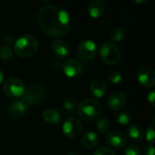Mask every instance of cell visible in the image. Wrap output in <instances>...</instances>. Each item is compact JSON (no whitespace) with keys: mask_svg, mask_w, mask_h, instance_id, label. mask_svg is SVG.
Instances as JSON below:
<instances>
[{"mask_svg":"<svg viewBox=\"0 0 155 155\" xmlns=\"http://www.w3.org/2000/svg\"><path fill=\"white\" fill-rule=\"evenodd\" d=\"M37 23L47 35L54 37L65 35L71 25L69 14L55 5H46L37 14Z\"/></svg>","mask_w":155,"mask_h":155,"instance_id":"1","label":"cell"},{"mask_svg":"<svg viewBox=\"0 0 155 155\" xmlns=\"http://www.w3.org/2000/svg\"><path fill=\"white\" fill-rule=\"evenodd\" d=\"M38 40L32 35H24L15 41L14 52L21 58H29L38 50Z\"/></svg>","mask_w":155,"mask_h":155,"instance_id":"2","label":"cell"},{"mask_svg":"<svg viewBox=\"0 0 155 155\" xmlns=\"http://www.w3.org/2000/svg\"><path fill=\"white\" fill-rule=\"evenodd\" d=\"M76 112L83 120L94 121L101 114L102 105L95 99L86 98L77 105Z\"/></svg>","mask_w":155,"mask_h":155,"instance_id":"3","label":"cell"},{"mask_svg":"<svg viewBox=\"0 0 155 155\" xmlns=\"http://www.w3.org/2000/svg\"><path fill=\"white\" fill-rule=\"evenodd\" d=\"M45 94L46 91L44 86L39 84H33L25 89L21 102L25 104L26 108H28L40 103L45 98Z\"/></svg>","mask_w":155,"mask_h":155,"instance_id":"4","label":"cell"},{"mask_svg":"<svg viewBox=\"0 0 155 155\" xmlns=\"http://www.w3.org/2000/svg\"><path fill=\"white\" fill-rule=\"evenodd\" d=\"M99 54L102 61L110 65L116 64L121 60L120 49L114 44L110 42H106L102 45Z\"/></svg>","mask_w":155,"mask_h":155,"instance_id":"5","label":"cell"},{"mask_svg":"<svg viewBox=\"0 0 155 155\" xmlns=\"http://www.w3.org/2000/svg\"><path fill=\"white\" fill-rule=\"evenodd\" d=\"M25 83L16 77H11L8 78L3 85V91L5 94L9 98H18L22 97L25 91Z\"/></svg>","mask_w":155,"mask_h":155,"instance_id":"6","label":"cell"},{"mask_svg":"<svg viewBox=\"0 0 155 155\" xmlns=\"http://www.w3.org/2000/svg\"><path fill=\"white\" fill-rule=\"evenodd\" d=\"M82 124L76 117H69L63 124V133L68 138H74L80 134Z\"/></svg>","mask_w":155,"mask_h":155,"instance_id":"7","label":"cell"},{"mask_svg":"<svg viewBox=\"0 0 155 155\" xmlns=\"http://www.w3.org/2000/svg\"><path fill=\"white\" fill-rule=\"evenodd\" d=\"M137 80L143 87L152 88L155 84L154 70L151 67H142L137 72Z\"/></svg>","mask_w":155,"mask_h":155,"instance_id":"8","label":"cell"},{"mask_svg":"<svg viewBox=\"0 0 155 155\" xmlns=\"http://www.w3.org/2000/svg\"><path fill=\"white\" fill-rule=\"evenodd\" d=\"M64 74L70 78H76L83 73V65L76 59H68L63 65Z\"/></svg>","mask_w":155,"mask_h":155,"instance_id":"9","label":"cell"},{"mask_svg":"<svg viewBox=\"0 0 155 155\" xmlns=\"http://www.w3.org/2000/svg\"><path fill=\"white\" fill-rule=\"evenodd\" d=\"M97 52L96 45L92 40H84L79 47H78V53L81 58L84 60H91L93 59Z\"/></svg>","mask_w":155,"mask_h":155,"instance_id":"10","label":"cell"},{"mask_svg":"<svg viewBox=\"0 0 155 155\" xmlns=\"http://www.w3.org/2000/svg\"><path fill=\"white\" fill-rule=\"evenodd\" d=\"M106 142L109 145L116 149H123L126 146V136L119 131H112L106 134Z\"/></svg>","mask_w":155,"mask_h":155,"instance_id":"11","label":"cell"},{"mask_svg":"<svg viewBox=\"0 0 155 155\" xmlns=\"http://www.w3.org/2000/svg\"><path fill=\"white\" fill-rule=\"evenodd\" d=\"M51 48L53 54L59 59H65L70 54L69 45L62 39H55L52 43Z\"/></svg>","mask_w":155,"mask_h":155,"instance_id":"12","label":"cell"},{"mask_svg":"<svg viewBox=\"0 0 155 155\" xmlns=\"http://www.w3.org/2000/svg\"><path fill=\"white\" fill-rule=\"evenodd\" d=\"M126 102V95L123 91L114 92L108 98V106L114 111L121 109Z\"/></svg>","mask_w":155,"mask_h":155,"instance_id":"13","label":"cell"},{"mask_svg":"<svg viewBox=\"0 0 155 155\" xmlns=\"http://www.w3.org/2000/svg\"><path fill=\"white\" fill-rule=\"evenodd\" d=\"M107 90V86L105 82L101 78H95L91 82L90 84V92L91 94L97 98L103 97Z\"/></svg>","mask_w":155,"mask_h":155,"instance_id":"14","label":"cell"},{"mask_svg":"<svg viewBox=\"0 0 155 155\" xmlns=\"http://www.w3.org/2000/svg\"><path fill=\"white\" fill-rule=\"evenodd\" d=\"M43 119L49 124H58L62 118V112L58 109L47 108L43 112Z\"/></svg>","mask_w":155,"mask_h":155,"instance_id":"15","label":"cell"},{"mask_svg":"<svg viewBox=\"0 0 155 155\" xmlns=\"http://www.w3.org/2000/svg\"><path fill=\"white\" fill-rule=\"evenodd\" d=\"M26 107L21 101L12 102L8 106V114L11 117L15 119L22 118L26 113Z\"/></svg>","mask_w":155,"mask_h":155,"instance_id":"16","label":"cell"},{"mask_svg":"<svg viewBox=\"0 0 155 155\" xmlns=\"http://www.w3.org/2000/svg\"><path fill=\"white\" fill-rule=\"evenodd\" d=\"M105 11V4L102 0H94L88 5V14L94 18L100 17Z\"/></svg>","mask_w":155,"mask_h":155,"instance_id":"17","label":"cell"},{"mask_svg":"<svg viewBox=\"0 0 155 155\" xmlns=\"http://www.w3.org/2000/svg\"><path fill=\"white\" fill-rule=\"evenodd\" d=\"M128 137L136 143L142 142L144 138V131L143 129L138 124H132L127 131Z\"/></svg>","mask_w":155,"mask_h":155,"instance_id":"18","label":"cell"},{"mask_svg":"<svg viewBox=\"0 0 155 155\" xmlns=\"http://www.w3.org/2000/svg\"><path fill=\"white\" fill-rule=\"evenodd\" d=\"M99 143L98 136L94 132H86L82 137V143L84 147L92 149L97 146Z\"/></svg>","mask_w":155,"mask_h":155,"instance_id":"19","label":"cell"},{"mask_svg":"<svg viewBox=\"0 0 155 155\" xmlns=\"http://www.w3.org/2000/svg\"><path fill=\"white\" fill-rule=\"evenodd\" d=\"M125 32L121 27H114L110 32V37L114 42H120L124 38Z\"/></svg>","mask_w":155,"mask_h":155,"instance_id":"20","label":"cell"},{"mask_svg":"<svg viewBox=\"0 0 155 155\" xmlns=\"http://www.w3.org/2000/svg\"><path fill=\"white\" fill-rule=\"evenodd\" d=\"M96 129L101 133V134H104L108 131L109 127H110V123L108 121L107 118L105 117H101L97 120L96 124H95Z\"/></svg>","mask_w":155,"mask_h":155,"instance_id":"21","label":"cell"},{"mask_svg":"<svg viewBox=\"0 0 155 155\" xmlns=\"http://www.w3.org/2000/svg\"><path fill=\"white\" fill-rule=\"evenodd\" d=\"M13 57V50L9 45H2L0 47V59L8 61Z\"/></svg>","mask_w":155,"mask_h":155,"instance_id":"22","label":"cell"},{"mask_svg":"<svg viewBox=\"0 0 155 155\" xmlns=\"http://www.w3.org/2000/svg\"><path fill=\"white\" fill-rule=\"evenodd\" d=\"M107 76L110 82H112L113 84H119L122 82V79H123L121 73L116 70H110L107 74Z\"/></svg>","mask_w":155,"mask_h":155,"instance_id":"23","label":"cell"},{"mask_svg":"<svg viewBox=\"0 0 155 155\" xmlns=\"http://www.w3.org/2000/svg\"><path fill=\"white\" fill-rule=\"evenodd\" d=\"M77 105L78 104L74 98H67L64 102V108L69 113H73V112L76 111Z\"/></svg>","mask_w":155,"mask_h":155,"instance_id":"24","label":"cell"},{"mask_svg":"<svg viewBox=\"0 0 155 155\" xmlns=\"http://www.w3.org/2000/svg\"><path fill=\"white\" fill-rule=\"evenodd\" d=\"M146 141L150 143V144H153L155 142V129L154 124H152L150 126H148L146 133L144 134Z\"/></svg>","mask_w":155,"mask_h":155,"instance_id":"25","label":"cell"},{"mask_svg":"<svg viewBox=\"0 0 155 155\" xmlns=\"http://www.w3.org/2000/svg\"><path fill=\"white\" fill-rule=\"evenodd\" d=\"M116 121L121 125H128L131 123V116L127 113H119L116 115Z\"/></svg>","mask_w":155,"mask_h":155,"instance_id":"26","label":"cell"},{"mask_svg":"<svg viewBox=\"0 0 155 155\" xmlns=\"http://www.w3.org/2000/svg\"><path fill=\"white\" fill-rule=\"evenodd\" d=\"M94 155H116L115 153L107 147H99L95 150V152L94 153Z\"/></svg>","mask_w":155,"mask_h":155,"instance_id":"27","label":"cell"},{"mask_svg":"<svg viewBox=\"0 0 155 155\" xmlns=\"http://www.w3.org/2000/svg\"><path fill=\"white\" fill-rule=\"evenodd\" d=\"M124 155H141V151L135 145H129L125 149Z\"/></svg>","mask_w":155,"mask_h":155,"instance_id":"28","label":"cell"},{"mask_svg":"<svg viewBox=\"0 0 155 155\" xmlns=\"http://www.w3.org/2000/svg\"><path fill=\"white\" fill-rule=\"evenodd\" d=\"M144 153H145V155H154V145L153 144H148V145H146V147L144 149Z\"/></svg>","mask_w":155,"mask_h":155,"instance_id":"29","label":"cell"},{"mask_svg":"<svg viewBox=\"0 0 155 155\" xmlns=\"http://www.w3.org/2000/svg\"><path fill=\"white\" fill-rule=\"evenodd\" d=\"M147 99H148V102L150 103V104L153 106V107H154L155 106V104H154V99H155V92L154 91H152L149 94H148V96H147Z\"/></svg>","mask_w":155,"mask_h":155,"instance_id":"30","label":"cell"},{"mask_svg":"<svg viewBox=\"0 0 155 155\" xmlns=\"http://www.w3.org/2000/svg\"><path fill=\"white\" fill-rule=\"evenodd\" d=\"M4 41H5V44H7V45H11V44L15 43L14 37H13L12 35H5V36Z\"/></svg>","mask_w":155,"mask_h":155,"instance_id":"31","label":"cell"},{"mask_svg":"<svg viewBox=\"0 0 155 155\" xmlns=\"http://www.w3.org/2000/svg\"><path fill=\"white\" fill-rule=\"evenodd\" d=\"M3 80H4V72H3V70L0 68V84L3 82Z\"/></svg>","mask_w":155,"mask_h":155,"instance_id":"32","label":"cell"},{"mask_svg":"<svg viewBox=\"0 0 155 155\" xmlns=\"http://www.w3.org/2000/svg\"><path fill=\"white\" fill-rule=\"evenodd\" d=\"M67 155H78L76 153H69Z\"/></svg>","mask_w":155,"mask_h":155,"instance_id":"33","label":"cell"}]
</instances>
